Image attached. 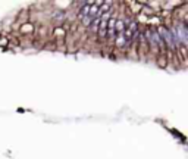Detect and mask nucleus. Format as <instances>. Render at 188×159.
Returning <instances> with one entry per match:
<instances>
[{"mask_svg": "<svg viewBox=\"0 0 188 159\" xmlns=\"http://www.w3.org/2000/svg\"><path fill=\"white\" fill-rule=\"evenodd\" d=\"M175 53H177V57L179 61V65L181 66H185L187 65V61H188V49H187V44L184 41H179L175 47Z\"/></svg>", "mask_w": 188, "mask_h": 159, "instance_id": "f257e3e1", "label": "nucleus"}, {"mask_svg": "<svg viewBox=\"0 0 188 159\" xmlns=\"http://www.w3.org/2000/svg\"><path fill=\"white\" fill-rule=\"evenodd\" d=\"M125 5L128 6V9L131 11L132 13V16L135 18L138 13H141V9H143V2H132V0H129V2H123Z\"/></svg>", "mask_w": 188, "mask_h": 159, "instance_id": "f03ea898", "label": "nucleus"}, {"mask_svg": "<svg viewBox=\"0 0 188 159\" xmlns=\"http://www.w3.org/2000/svg\"><path fill=\"white\" fill-rule=\"evenodd\" d=\"M0 44L6 46V44H7V39H6V37H2V39H0Z\"/></svg>", "mask_w": 188, "mask_h": 159, "instance_id": "7ed1b4c3", "label": "nucleus"}]
</instances>
